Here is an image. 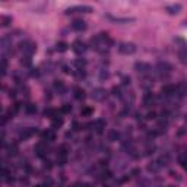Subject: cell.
Masks as SVG:
<instances>
[{
  "label": "cell",
  "mask_w": 187,
  "mask_h": 187,
  "mask_svg": "<svg viewBox=\"0 0 187 187\" xmlns=\"http://www.w3.org/2000/svg\"><path fill=\"white\" fill-rule=\"evenodd\" d=\"M176 42L178 44V59L183 64H187V42L181 38H176Z\"/></svg>",
  "instance_id": "cell-1"
},
{
  "label": "cell",
  "mask_w": 187,
  "mask_h": 187,
  "mask_svg": "<svg viewBox=\"0 0 187 187\" xmlns=\"http://www.w3.org/2000/svg\"><path fill=\"white\" fill-rule=\"evenodd\" d=\"M19 50H21V51H24L27 56H31L32 53H35L37 45H35L34 42H31V41H24V42H21V44H19Z\"/></svg>",
  "instance_id": "cell-2"
},
{
  "label": "cell",
  "mask_w": 187,
  "mask_h": 187,
  "mask_svg": "<svg viewBox=\"0 0 187 187\" xmlns=\"http://www.w3.org/2000/svg\"><path fill=\"white\" fill-rule=\"evenodd\" d=\"M118 51H120L121 54L129 56V54H133V53L136 51V45H135L133 42H121V44L118 45Z\"/></svg>",
  "instance_id": "cell-3"
},
{
  "label": "cell",
  "mask_w": 187,
  "mask_h": 187,
  "mask_svg": "<svg viewBox=\"0 0 187 187\" xmlns=\"http://www.w3.org/2000/svg\"><path fill=\"white\" fill-rule=\"evenodd\" d=\"M105 97H107V92H105V89H102V88H97V89H94L92 94H91V98H92L94 101H102V100H105Z\"/></svg>",
  "instance_id": "cell-4"
},
{
  "label": "cell",
  "mask_w": 187,
  "mask_h": 187,
  "mask_svg": "<svg viewBox=\"0 0 187 187\" xmlns=\"http://www.w3.org/2000/svg\"><path fill=\"white\" fill-rule=\"evenodd\" d=\"M135 70L138 72V73H140V75H148L150 70V66L148 63H143V62H138L136 64H135Z\"/></svg>",
  "instance_id": "cell-5"
},
{
  "label": "cell",
  "mask_w": 187,
  "mask_h": 187,
  "mask_svg": "<svg viewBox=\"0 0 187 187\" xmlns=\"http://www.w3.org/2000/svg\"><path fill=\"white\" fill-rule=\"evenodd\" d=\"M158 72L161 73V76H168L171 73V66H170L168 63L159 62V63H158Z\"/></svg>",
  "instance_id": "cell-6"
},
{
  "label": "cell",
  "mask_w": 187,
  "mask_h": 187,
  "mask_svg": "<svg viewBox=\"0 0 187 187\" xmlns=\"http://www.w3.org/2000/svg\"><path fill=\"white\" fill-rule=\"evenodd\" d=\"M72 28L77 31V32H80V31H85L86 29V22L83 21V19H75L73 22H72Z\"/></svg>",
  "instance_id": "cell-7"
},
{
  "label": "cell",
  "mask_w": 187,
  "mask_h": 187,
  "mask_svg": "<svg viewBox=\"0 0 187 187\" xmlns=\"http://www.w3.org/2000/svg\"><path fill=\"white\" fill-rule=\"evenodd\" d=\"M75 12H86V13H89V12H92V7L91 6H73V7L66 10L67 15L69 13H75Z\"/></svg>",
  "instance_id": "cell-8"
},
{
  "label": "cell",
  "mask_w": 187,
  "mask_h": 187,
  "mask_svg": "<svg viewBox=\"0 0 187 187\" xmlns=\"http://www.w3.org/2000/svg\"><path fill=\"white\" fill-rule=\"evenodd\" d=\"M176 92H177L180 97H186L187 95V80H183V82H180V83L177 85Z\"/></svg>",
  "instance_id": "cell-9"
},
{
  "label": "cell",
  "mask_w": 187,
  "mask_h": 187,
  "mask_svg": "<svg viewBox=\"0 0 187 187\" xmlns=\"http://www.w3.org/2000/svg\"><path fill=\"white\" fill-rule=\"evenodd\" d=\"M72 47H73V51H75V53H77V54H80V53H83V51L86 50V45H85V44H83L80 39H76L75 42H73V45H72Z\"/></svg>",
  "instance_id": "cell-10"
},
{
  "label": "cell",
  "mask_w": 187,
  "mask_h": 187,
  "mask_svg": "<svg viewBox=\"0 0 187 187\" xmlns=\"http://www.w3.org/2000/svg\"><path fill=\"white\" fill-rule=\"evenodd\" d=\"M92 126H94V129H95V132H97V133H102V132H104V129H105V120L100 118V120H97Z\"/></svg>",
  "instance_id": "cell-11"
},
{
  "label": "cell",
  "mask_w": 187,
  "mask_h": 187,
  "mask_svg": "<svg viewBox=\"0 0 187 187\" xmlns=\"http://www.w3.org/2000/svg\"><path fill=\"white\" fill-rule=\"evenodd\" d=\"M170 15H177L180 10H181V4H170V6H167V9H165Z\"/></svg>",
  "instance_id": "cell-12"
},
{
  "label": "cell",
  "mask_w": 187,
  "mask_h": 187,
  "mask_svg": "<svg viewBox=\"0 0 187 187\" xmlns=\"http://www.w3.org/2000/svg\"><path fill=\"white\" fill-rule=\"evenodd\" d=\"M176 89H177V86H174V85H165V86H162V94L173 95V94H176Z\"/></svg>",
  "instance_id": "cell-13"
},
{
  "label": "cell",
  "mask_w": 187,
  "mask_h": 187,
  "mask_svg": "<svg viewBox=\"0 0 187 187\" xmlns=\"http://www.w3.org/2000/svg\"><path fill=\"white\" fill-rule=\"evenodd\" d=\"M143 102H145V105H146V107L150 105V104L153 102V95H152L150 92H146V94L143 95Z\"/></svg>",
  "instance_id": "cell-14"
},
{
  "label": "cell",
  "mask_w": 187,
  "mask_h": 187,
  "mask_svg": "<svg viewBox=\"0 0 187 187\" xmlns=\"http://www.w3.org/2000/svg\"><path fill=\"white\" fill-rule=\"evenodd\" d=\"M75 98L76 100H83L85 98V91L80 88H75Z\"/></svg>",
  "instance_id": "cell-15"
},
{
  "label": "cell",
  "mask_w": 187,
  "mask_h": 187,
  "mask_svg": "<svg viewBox=\"0 0 187 187\" xmlns=\"http://www.w3.org/2000/svg\"><path fill=\"white\" fill-rule=\"evenodd\" d=\"M25 111L28 112V114H35V112H37V107H35L34 104H31V102H29V104H27V105H25Z\"/></svg>",
  "instance_id": "cell-16"
},
{
  "label": "cell",
  "mask_w": 187,
  "mask_h": 187,
  "mask_svg": "<svg viewBox=\"0 0 187 187\" xmlns=\"http://www.w3.org/2000/svg\"><path fill=\"white\" fill-rule=\"evenodd\" d=\"M108 18L114 22H132V21H135L133 18H114V16H108Z\"/></svg>",
  "instance_id": "cell-17"
},
{
  "label": "cell",
  "mask_w": 187,
  "mask_h": 187,
  "mask_svg": "<svg viewBox=\"0 0 187 187\" xmlns=\"http://www.w3.org/2000/svg\"><path fill=\"white\" fill-rule=\"evenodd\" d=\"M159 168H161V167H159L158 162H150L149 165H148V171H150V173H156Z\"/></svg>",
  "instance_id": "cell-18"
},
{
  "label": "cell",
  "mask_w": 187,
  "mask_h": 187,
  "mask_svg": "<svg viewBox=\"0 0 187 187\" xmlns=\"http://www.w3.org/2000/svg\"><path fill=\"white\" fill-rule=\"evenodd\" d=\"M117 139H118V132H117V130H111V132L108 133V140L114 142V140H117Z\"/></svg>",
  "instance_id": "cell-19"
},
{
  "label": "cell",
  "mask_w": 187,
  "mask_h": 187,
  "mask_svg": "<svg viewBox=\"0 0 187 187\" xmlns=\"http://www.w3.org/2000/svg\"><path fill=\"white\" fill-rule=\"evenodd\" d=\"M67 47H69V45H67V42H64V41H62V42H59V44H57V50H59L60 53L66 51V50H67Z\"/></svg>",
  "instance_id": "cell-20"
},
{
  "label": "cell",
  "mask_w": 187,
  "mask_h": 187,
  "mask_svg": "<svg viewBox=\"0 0 187 187\" xmlns=\"http://www.w3.org/2000/svg\"><path fill=\"white\" fill-rule=\"evenodd\" d=\"M16 152H18L16 145H9V146H7V153H9V155H15Z\"/></svg>",
  "instance_id": "cell-21"
},
{
  "label": "cell",
  "mask_w": 187,
  "mask_h": 187,
  "mask_svg": "<svg viewBox=\"0 0 187 187\" xmlns=\"http://www.w3.org/2000/svg\"><path fill=\"white\" fill-rule=\"evenodd\" d=\"M9 22H12V18H9V16H1V25H3V27H7Z\"/></svg>",
  "instance_id": "cell-22"
},
{
  "label": "cell",
  "mask_w": 187,
  "mask_h": 187,
  "mask_svg": "<svg viewBox=\"0 0 187 187\" xmlns=\"http://www.w3.org/2000/svg\"><path fill=\"white\" fill-rule=\"evenodd\" d=\"M6 69H7V63H6V59H3L1 60V73H3V76L6 75Z\"/></svg>",
  "instance_id": "cell-23"
},
{
  "label": "cell",
  "mask_w": 187,
  "mask_h": 187,
  "mask_svg": "<svg viewBox=\"0 0 187 187\" xmlns=\"http://www.w3.org/2000/svg\"><path fill=\"white\" fill-rule=\"evenodd\" d=\"M85 64H86V63H85V60H76V66H77V69H79V70H80Z\"/></svg>",
  "instance_id": "cell-24"
},
{
  "label": "cell",
  "mask_w": 187,
  "mask_h": 187,
  "mask_svg": "<svg viewBox=\"0 0 187 187\" xmlns=\"http://www.w3.org/2000/svg\"><path fill=\"white\" fill-rule=\"evenodd\" d=\"M62 124H63V120H62V118H54V123H53L54 127H59V126H62Z\"/></svg>",
  "instance_id": "cell-25"
},
{
  "label": "cell",
  "mask_w": 187,
  "mask_h": 187,
  "mask_svg": "<svg viewBox=\"0 0 187 187\" xmlns=\"http://www.w3.org/2000/svg\"><path fill=\"white\" fill-rule=\"evenodd\" d=\"M112 95H115V97H120V88L114 86V88H112Z\"/></svg>",
  "instance_id": "cell-26"
},
{
  "label": "cell",
  "mask_w": 187,
  "mask_h": 187,
  "mask_svg": "<svg viewBox=\"0 0 187 187\" xmlns=\"http://www.w3.org/2000/svg\"><path fill=\"white\" fill-rule=\"evenodd\" d=\"M92 111H94L92 108H85V110H82V114H83V115H89Z\"/></svg>",
  "instance_id": "cell-27"
},
{
  "label": "cell",
  "mask_w": 187,
  "mask_h": 187,
  "mask_svg": "<svg viewBox=\"0 0 187 187\" xmlns=\"http://www.w3.org/2000/svg\"><path fill=\"white\" fill-rule=\"evenodd\" d=\"M54 85H56V88H57V89H63V83H62V80H56V83H54Z\"/></svg>",
  "instance_id": "cell-28"
},
{
  "label": "cell",
  "mask_w": 187,
  "mask_h": 187,
  "mask_svg": "<svg viewBox=\"0 0 187 187\" xmlns=\"http://www.w3.org/2000/svg\"><path fill=\"white\" fill-rule=\"evenodd\" d=\"M70 110H72V108H70V105H64V107L62 108V111H63V112H70Z\"/></svg>",
  "instance_id": "cell-29"
},
{
  "label": "cell",
  "mask_w": 187,
  "mask_h": 187,
  "mask_svg": "<svg viewBox=\"0 0 187 187\" xmlns=\"http://www.w3.org/2000/svg\"><path fill=\"white\" fill-rule=\"evenodd\" d=\"M155 117H156V114H155V112H149V114H148V117H146V118H148V120H153V118H155Z\"/></svg>",
  "instance_id": "cell-30"
},
{
  "label": "cell",
  "mask_w": 187,
  "mask_h": 187,
  "mask_svg": "<svg viewBox=\"0 0 187 187\" xmlns=\"http://www.w3.org/2000/svg\"><path fill=\"white\" fill-rule=\"evenodd\" d=\"M129 82H130V77H123V83L124 85H127Z\"/></svg>",
  "instance_id": "cell-31"
},
{
  "label": "cell",
  "mask_w": 187,
  "mask_h": 187,
  "mask_svg": "<svg viewBox=\"0 0 187 187\" xmlns=\"http://www.w3.org/2000/svg\"><path fill=\"white\" fill-rule=\"evenodd\" d=\"M184 133H186V129L183 127V130H180V132H178V135H184Z\"/></svg>",
  "instance_id": "cell-32"
},
{
  "label": "cell",
  "mask_w": 187,
  "mask_h": 187,
  "mask_svg": "<svg viewBox=\"0 0 187 187\" xmlns=\"http://www.w3.org/2000/svg\"><path fill=\"white\" fill-rule=\"evenodd\" d=\"M186 120H187V115H186Z\"/></svg>",
  "instance_id": "cell-33"
}]
</instances>
